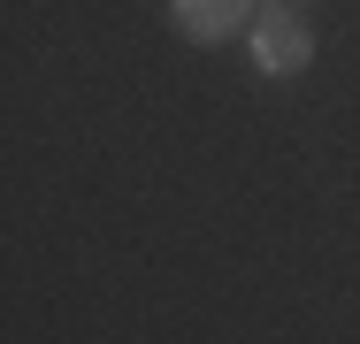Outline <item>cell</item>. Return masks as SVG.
<instances>
[{
	"mask_svg": "<svg viewBox=\"0 0 360 344\" xmlns=\"http://www.w3.org/2000/svg\"><path fill=\"white\" fill-rule=\"evenodd\" d=\"M253 8H291V0H253Z\"/></svg>",
	"mask_w": 360,
	"mask_h": 344,
	"instance_id": "3",
	"label": "cell"
},
{
	"mask_svg": "<svg viewBox=\"0 0 360 344\" xmlns=\"http://www.w3.org/2000/svg\"><path fill=\"white\" fill-rule=\"evenodd\" d=\"M169 15H176V31H184V39L215 46V39H230V31H245V23H253V0H169Z\"/></svg>",
	"mask_w": 360,
	"mask_h": 344,
	"instance_id": "2",
	"label": "cell"
},
{
	"mask_svg": "<svg viewBox=\"0 0 360 344\" xmlns=\"http://www.w3.org/2000/svg\"><path fill=\"white\" fill-rule=\"evenodd\" d=\"M245 54L261 77H299V69L314 62V31L291 15V8H253V23H245Z\"/></svg>",
	"mask_w": 360,
	"mask_h": 344,
	"instance_id": "1",
	"label": "cell"
}]
</instances>
